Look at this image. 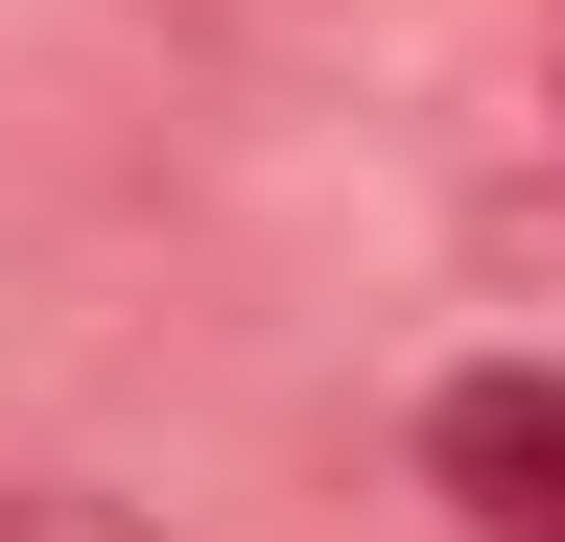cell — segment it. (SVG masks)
<instances>
[{"mask_svg": "<svg viewBox=\"0 0 565 542\" xmlns=\"http://www.w3.org/2000/svg\"><path fill=\"white\" fill-rule=\"evenodd\" d=\"M519 142H542V189H565V24L519 47Z\"/></svg>", "mask_w": 565, "mask_h": 542, "instance_id": "cell-3", "label": "cell"}, {"mask_svg": "<svg viewBox=\"0 0 565 542\" xmlns=\"http://www.w3.org/2000/svg\"><path fill=\"white\" fill-rule=\"evenodd\" d=\"M424 496H448L471 542H565V378L542 354H471L448 401H424Z\"/></svg>", "mask_w": 565, "mask_h": 542, "instance_id": "cell-1", "label": "cell"}, {"mask_svg": "<svg viewBox=\"0 0 565 542\" xmlns=\"http://www.w3.org/2000/svg\"><path fill=\"white\" fill-rule=\"evenodd\" d=\"M0 542H141L118 496H24V471H0Z\"/></svg>", "mask_w": 565, "mask_h": 542, "instance_id": "cell-2", "label": "cell"}]
</instances>
